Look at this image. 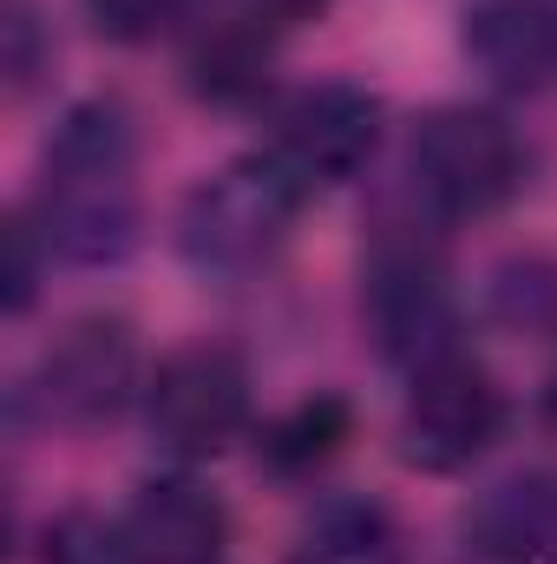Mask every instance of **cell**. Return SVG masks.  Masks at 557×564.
Listing matches in <instances>:
<instances>
[{
	"label": "cell",
	"mask_w": 557,
	"mask_h": 564,
	"mask_svg": "<svg viewBox=\"0 0 557 564\" xmlns=\"http://www.w3.org/2000/svg\"><path fill=\"white\" fill-rule=\"evenodd\" d=\"M26 217L53 263L66 270H119L144 237L139 197V119L119 93L73 99L40 144Z\"/></svg>",
	"instance_id": "1"
},
{
	"label": "cell",
	"mask_w": 557,
	"mask_h": 564,
	"mask_svg": "<svg viewBox=\"0 0 557 564\" xmlns=\"http://www.w3.org/2000/svg\"><path fill=\"white\" fill-rule=\"evenodd\" d=\"M361 328L374 355L401 375L466 348V302L446 263V230L426 224L414 204L401 217H381L361 250Z\"/></svg>",
	"instance_id": "2"
},
{
	"label": "cell",
	"mask_w": 557,
	"mask_h": 564,
	"mask_svg": "<svg viewBox=\"0 0 557 564\" xmlns=\"http://www.w3.org/2000/svg\"><path fill=\"white\" fill-rule=\"evenodd\" d=\"M401 177H407V204L426 224H439V230L485 224L525 197L532 144L518 139V126L505 112L472 106V99H446L414 119Z\"/></svg>",
	"instance_id": "3"
},
{
	"label": "cell",
	"mask_w": 557,
	"mask_h": 564,
	"mask_svg": "<svg viewBox=\"0 0 557 564\" xmlns=\"http://www.w3.org/2000/svg\"><path fill=\"white\" fill-rule=\"evenodd\" d=\"M302 204L308 197L276 164L263 151H250V158H237V164H223V171H210L184 191V204L171 217L177 263L204 282H223V289L263 276L288 250V230H295Z\"/></svg>",
	"instance_id": "4"
},
{
	"label": "cell",
	"mask_w": 557,
	"mask_h": 564,
	"mask_svg": "<svg viewBox=\"0 0 557 564\" xmlns=\"http://www.w3.org/2000/svg\"><path fill=\"white\" fill-rule=\"evenodd\" d=\"M144 381L151 368H144L139 328L112 308H92V315H73L40 348V361L13 388V421L33 414L40 426L92 433V426L125 421V408H144Z\"/></svg>",
	"instance_id": "5"
},
{
	"label": "cell",
	"mask_w": 557,
	"mask_h": 564,
	"mask_svg": "<svg viewBox=\"0 0 557 564\" xmlns=\"http://www.w3.org/2000/svg\"><path fill=\"white\" fill-rule=\"evenodd\" d=\"M250 421H256V381L230 341H184L144 381V433L177 466L230 453Z\"/></svg>",
	"instance_id": "6"
},
{
	"label": "cell",
	"mask_w": 557,
	"mask_h": 564,
	"mask_svg": "<svg viewBox=\"0 0 557 564\" xmlns=\"http://www.w3.org/2000/svg\"><path fill=\"white\" fill-rule=\"evenodd\" d=\"M512 426V394L505 381L472 361L466 348L407 375V401H401V421H394V453L407 473L426 479H452V473H472Z\"/></svg>",
	"instance_id": "7"
},
{
	"label": "cell",
	"mask_w": 557,
	"mask_h": 564,
	"mask_svg": "<svg viewBox=\"0 0 557 564\" xmlns=\"http://www.w3.org/2000/svg\"><path fill=\"white\" fill-rule=\"evenodd\" d=\"M381 139H387L381 93H368L361 79H315V86H295L288 99H276L263 158L302 197H321V191L354 184L381 158Z\"/></svg>",
	"instance_id": "8"
},
{
	"label": "cell",
	"mask_w": 557,
	"mask_h": 564,
	"mask_svg": "<svg viewBox=\"0 0 557 564\" xmlns=\"http://www.w3.org/2000/svg\"><path fill=\"white\" fill-rule=\"evenodd\" d=\"M459 59L512 99L557 93V0H466Z\"/></svg>",
	"instance_id": "9"
},
{
	"label": "cell",
	"mask_w": 557,
	"mask_h": 564,
	"mask_svg": "<svg viewBox=\"0 0 557 564\" xmlns=\"http://www.w3.org/2000/svg\"><path fill=\"white\" fill-rule=\"evenodd\" d=\"M119 519H125L139 564H223L230 552V506L190 466L139 479Z\"/></svg>",
	"instance_id": "10"
},
{
	"label": "cell",
	"mask_w": 557,
	"mask_h": 564,
	"mask_svg": "<svg viewBox=\"0 0 557 564\" xmlns=\"http://www.w3.org/2000/svg\"><path fill=\"white\" fill-rule=\"evenodd\" d=\"M452 564H557V466L485 486L459 512Z\"/></svg>",
	"instance_id": "11"
},
{
	"label": "cell",
	"mask_w": 557,
	"mask_h": 564,
	"mask_svg": "<svg viewBox=\"0 0 557 564\" xmlns=\"http://www.w3.org/2000/svg\"><path fill=\"white\" fill-rule=\"evenodd\" d=\"M276 33L204 7L190 26V46H184V93L210 112H250L276 86Z\"/></svg>",
	"instance_id": "12"
},
{
	"label": "cell",
	"mask_w": 557,
	"mask_h": 564,
	"mask_svg": "<svg viewBox=\"0 0 557 564\" xmlns=\"http://www.w3.org/2000/svg\"><path fill=\"white\" fill-rule=\"evenodd\" d=\"M288 564H414L407 525L374 492H328L302 525Z\"/></svg>",
	"instance_id": "13"
},
{
	"label": "cell",
	"mask_w": 557,
	"mask_h": 564,
	"mask_svg": "<svg viewBox=\"0 0 557 564\" xmlns=\"http://www.w3.org/2000/svg\"><path fill=\"white\" fill-rule=\"evenodd\" d=\"M348 440H354L348 394H302L295 408H282L256 426V466L270 479H315L321 466L341 459Z\"/></svg>",
	"instance_id": "14"
},
{
	"label": "cell",
	"mask_w": 557,
	"mask_h": 564,
	"mask_svg": "<svg viewBox=\"0 0 557 564\" xmlns=\"http://www.w3.org/2000/svg\"><path fill=\"white\" fill-rule=\"evenodd\" d=\"M485 322L505 328V335H532V341H551L557 335V257L551 250H512L485 270Z\"/></svg>",
	"instance_id": "15"
},
{
	"label": "cell",
	"mask_w": 557,
	"mask_h": 564,
	"mask_svg": "<svg viewBox=\"0 0 557 564\" xmlns=\"http://www.w3.org/2000/svg\"><path fill=\"white\" fill-rule=\"evenodd\" d=\"M40 564H139L125 519H106L92 506H66L40 525Z\"/></svg>",
	"instance_id": "16"
},
{
	"label": "cell",
	"mask_w": 557,
	"mask_h": 564,
	"mask_svg": "<svg viewBox=\"0 0 557 564\" xmlns=\"http://www.w3.org/2000/svg\"><path fill=\"white\" fill-rule=\"evenodd\" d=\"M59 46L53 26L33 0H0V73H7V99H26L46 73H53Z\"/></svg>",
	"instance_id": "17"
},
{
	"label": "cell",
	"mask_w": 557,
	"mask_h": 564,
	"mask_svg": "<svg viewBox=\"0 0 557 564\" xmlns=\"http://www.w3.org/2000/svg\"><path fill=\"white\" fill-rule=\"evenodd\" d=\"M79 13L112 46H151L157 33H171L177 20H190L197 0H79Z\"/></svg>",
	"instance_id": "18"
},
{
	"label": "cell",
	"mask_w": 557,
	"mask_h": 564,
	"mask_svg": "<svg viewBox=\"0 0 557 564\" xmlns=\"http://www.w3.org/2000/svg\"><path fill=\"white\" fill-rule=\"evenodd\" d=\"M46 276H53V250L40 243L33 217L13 210V217H7V282H0V308H7V322H26V315H33V302H40Z\"/></svg>",
	"instance_id": "19"
},
{
	"label": "cell",
	"mask_w": 557,
	"mask_h": 564,
	"mask_svg": "<svg viewBox=\"0 0 557 564\" xmlns=\"http://www.w3.org/2000/svg\"><path fill=\"white\" fill-rule=\"evenodd\" d=\"M217 13H237V20H250V26H263V33H295V26H315V20H328L341 0H210Z\"/></svg>",
	"instance_id": "20"
},
{
	"label": "cell",
	"mask_w": 557,
	"mask_h": 564,
	"mask_svg": "<svg viewBox=\"0 0 557 564\" xmlns=\"http://www.w3.org/2000/svg\"><path fill=\"white\" fill-rule=\"evenodd\" d=\"M545 421H557V375L545 381Z\"/></svg>",
	"instance_id": "21"
}]
</instances>
